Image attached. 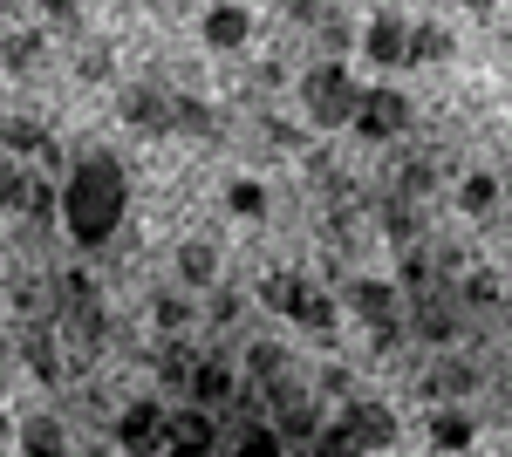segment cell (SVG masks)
I'll list each match as a JSON object with an SVG mask.
<instances>
[{"instance_id": "6da1fadb", "label": "cell", "mask_w": 512, "mask_h": 457, "mask_svg": "<svg viewBox=\"0 0 512 457\" xmlns=\"http://www.w3.org/2000/svg\"><path fill=\"white\" fill-rule=\"evenodd\" d=\"M130 212V171L117 151H82L62 178V232L76 246H110Z\"/></svg>"}, {"instance_id": "7a4b0ae2", "label": "cell", "mask_w": 512, "mask_h": 457, "mask_svg": "<svg viewBox=\"0 0 512 457\" xmlns=\"http://www.w3.org/2000/svg\"><path fill=\"white\" fill-rule=\"evenodd\" d=\"M362 89H369V82H355L342 55H321L315 69L301 76V110H308L315 130H349L355 110H362Z\"/></svg>"}, {"instance_id": "3957f363", "label": "cell", "mask_w": 512, "mask_h": 457, "mask_svg": "<svg viewBox=\"0 0 512 457\" xmlns=\"http://www.w3.org/2000/svg\"><path fill=\"white\" fill-rule=\"evenodd\" d=\"M260 301L274 307L280 321H294V328H321V335L335 328V301L321 294L308 273H267L260 280Z\"/></svg>"}, {"instance_id": "277c9868", "label": "cell", "mask_w": 512, "mask_h": 457, "mask_svg": "<svg viewBox=\"0 0 512 457\" xmlns=\"http://www.w3.org/2000/svg\"><path fill=\"white\" fill-rule=\"evenodd\" d=\"M410 35H417V14H403V7H376L369 21H362V55L390 76V69H410Z\"/></svg>"}, {"instance_id": "5b68a950", "label": "cell", "mask_w": 512, "mask_h": 457, "mask_svg": "<svg viewBox=\"0 0 512 457\" xmlns=\"http://www.w3.org/2000/svg\"><path fill=\"white\" fill-rule=\"evenodd\" d=\"M410 96H403V89H396V82H369V89H362V110H355V137H369V144H390V137H403V130H410Z\"/></svg>"}, {"instance_id": "8992f818", "label": "cell", "mask_w": 512, "mask_h": 457, "mask_svg": "<svg viewBox=\"0 0 512 457\" xmlns=\"http://www.w3.org/2000/svg\"><path fill=\"white\" fill-rule=\"evenodd\" d=\"M342 423H349V437L369 457H383L396 437H403V423H396V410L383 403V396H349V403H342Z\"/></svg>"}, {"instance_id": "52a82bcc", "label": "cell", "mask_w": 512, "mask_h": 457, "mask_svg": "<svg viewBox=\"0 0 512 457\" xmlns=\"http://www.w3.org/2000/svg\"><path fill=\"white\" fill-rule=\"evenodd\" d=\"M342 301H349V314H355V321H369L376 335H383V328H403V287H396V280L362 273V280H349Z\"/></svg>"}, {"instance_id": "ba28073f", "label": "cell", "mask_w": 512, "mask_h": 457, "mask_svg": "<svg viewBox=\"0 0 512 457\" xmlns=\"http://www.w3.org/2000/svg\"><path fill=\"white\" fill-rule=\"evenodd\" d=\"M253 28H260V14H253V7H239V0H219V7H205V14H198V41H205L212 55H239V48L253 41Z\"/></svg>"}, {"instance_id": "9c48e42d", "label": "cell", "mask_w": 512, "mask_h": 457, "mask_svg": "<svg viewBox=\"0 0 512 457\" xmlns=\"http://www.w3.org/2000/svg\"><path fill=\"white\" fill-rule=\"evenodd\" d=\"M117 110L130 130H144V137H171V116H178V96H164L158 82H123Z\"/></svg>"}, {"instance_id": "30bf717a", "label": "cell", "mask_w": 512, "mask_h": 457, "mask_svg": "<svg viewBox=\"0 0 512 457\" xmlns=\"http://www.w3.org/2000/svg\"><path fill=\"white\" fill-rule=\"evenodd\" d=\"M117 444L130 457H151L164 444V403H158V396H137V403L117 417Z\"/></svg>"}, {"instance_id": "8fae6325", "label": "cell", "mask_w": 512, "mask_h": 457, "mask_svg": "<svg viewBox=\"0 0 512 457\" xmlns=\"http://www.w3.org/2000/svg\"><path fill=\"white\" fill-rule=\"evenodd\" d=\"M171 267H178V287H185V294H205V287L219 280V239H205V232H192V239H178Z\"/></svg>"}, {"instance_id": "7c38bea8", "label": "cell", "mask_w": 512, "mask_h": 457, "mask_svg": "<svg viewBox=\"0 0 512 457\" xmlns=\"http://www.w3.org/2000/svg\"><path fill=\"white\" fill-rule=\"evenodd\" d=\"M192 410H226L233 403V389H239V369L233 362H219V355H205V362H192Z\"/></svg>"}, {"instance_id": "4fadbf2b", "label": "cell", "mask_w": 512, "mask_h": 457, "mask_svg": "<svg viewBox=\"0 0 512 457\" xmlns=\"http://www.w3.org/2000/svg\"><path fill=\"white\" fill-rule=\"evenodd\" d=\"M424 437H431V451H437V457H458V451H472L478 423H472V410L444 403V410H431V417H424Z\"/></svg>"}, {"instance_id": "5bb4252c", "label": "cell", "mask_w": 512, "mask_h": 457, "mask_svg": "<svg viewBox=\"0 0 512 457\" xmlns=\"http://www.w3.org/2000/svg\"><path fill=\"white\" fill-rule=\"evenodd\" d=\"M14 451L21 457H69V430H62V417H28L14 430Z\"/></svg>"}, {"instance_id": "9a60e30c", "label": "cell", "mask_w": 512, "mask_h": 457, "mask_svg": "<svg viewBox=\"0 0 512 457\" xmlns=\"http://www.w3.org/2000/svg\"><path fill=\"white\" fill-rule=\"evenodd\" d=\"M35 151H48V123L41 116H0V157H35Z\"/></svg>"}, {"instance_id": "2e32d148", "label": "cell", "mask_w": 512, "mask_h": 457, "mask_svg": "<svg viewBox=\"0 0 512 457\" xmlns=\"http://www.w3.org/2000/svg\"><path fill=\"white\" fill-rule=\"evenodd\" d=\"M219 205H226L233 219H267L274 198H267V185H260L253 171H239V178H226V198H219Z\"/></svg>"}, {"instance_id": "e0dca14e", "label": "cell", "mask_w": 512, "mask_h": 457, "mask_svg": "<svg viewBox=\"0 0 512 457\" xmlns=\"http://www.w3.org/2000/svg\"><path fill=\"white\" fill-rule=\"evenodd\" d=\"M458 55V28H444V21H417V35H410V62H451Z\"/></svg>"}, {"instance_id": "ac0fdd59", "label": "cell", "mask_w": 512, "mask_h": 457, "mask_svg": "<svg viewBox=\"0 0 512 457\" xmlns=\"http://www.w3.org/2000/svg\"><path fill=\"white\" fill-rule=\"evenodd\" d=\"M451 198H458V212H465V219H485V212L499 205V178H492V171H465Z\"/></svg>"}, {"instance_id": "d6986e66", "label": "cell", "mask_w": 512, "mask_h": 457, "mask_svg": "<svg viewBox=\"0 0 512 457\" xmlns=\"http://www.w3.org/2000/svg\"><path fill=\"white\" fill-rule=\"evenodd\" d=\"M410 328H417L424 342H451V335H458V307H444V301H410Z\"/></svg>"}, {"instance_id": "ffe728a7", "label": "cell", "mask_w": 512, "mask_h": 457, "mask_svg": "<svg viewBox=\"0 0 512 457\" xmlns=\"http://www.w3.org/2000/svg\"><path fill=\"white\" fill-rule=\"evenodd\" d=\"M41 48H48V28H14V35L0 41V62L21 76V69H35V62H41Z\"/></svg>"}, {"instance_id": "44dd1931", "label": "cell", "mask_w": 512, "mask_h": 457, "mask_svg": "<svg viewBox=\"0 0 512 457\" xmlns=\"http://www.w3.org/2000/svg\"><path fill=\"white\" fill-rule=\"evenodd\" d=\"M28 205H35V178L14 157H0V212H28Z\"/></svg>"}, {"instance_id": "7402d4cb", "label": "cell", "mask_w": 512, "mask_h": 457, "mask_svg": "<svg viewBox=\"0 0 512 457\" xmlns=\"http://www.w3.org/2000/svg\"><path fill=\"white\" fill-rule=\"evenodd\" d=\"M151 321H158L164 335H185L198 321V307H192V294H151Z\"/></svg>"}, {"instance_id": "603a6c76", "label": "cell", "mask_w": 512, "mask_h": 457, "mask_svg": "<svg viewBox=\"0 0 512 457\" xmlns=\"http://www.w3.org/2000/svg\"><path fill=\"white\" fill-rule=\"evenodd\" d=\"M246 369H253L260 382H287V348L280 342H253L246 348Z\"/></svg>"}, {"instance_id": "cb8c5ba5", "label": "cell", "mask_w": 512, "mask_h": 457, "mask_svg": "<svg viewBox=\"0 0 512 457\" xmlns=\"http://www.w3.org/2000/svg\"><path fill=\"white\" fill-rule=\"evenodd\" d=\"M315 457H369L362 444L349 437V423L335 417V423H321V437H315Z\"/></svg>"}, {"instance_id": "d4e9b609", "label": "cell", "mask_w": 512, "mask_h": 457, "mask_svg": "<svg viewBox=\"0 0 512 457\" xmlns=\"http://www.w3.org/2000/svg\"><path fill=\"white\" fill-rule=\"evenodd\" d=\"M171 130H185V137H198V144H205V137H212V110H205L198 96H178V116H171Z\"/></svg>"}, {"instance_id": "484cf974", "label": "cell", "mask_w": 512, "mask_h": 457, "mask_svg": "<svg viewBox=\"0 0 512 457\" xmlns=\"http://www.w3.org/2000/svg\"><path fill=\"white\" fill-rule=\"evenodd\" d=\"M171 444H212V417L205 410H185V417L171 423Z\"/></svg>"}, {"instance_id": "4316f807", "label": "cell", "mask_w": 512, "mask_h": 457, "mask_svg": "<svg viewBox=\"0 0 512 457\" xmlns=\"http://www.w3.org/2000/svg\"><path fill=\"white\" fill-rule=\"evenodd\" d=\"M233 457H287V444H280V430H246Z\"/></svg>"}, {"instance_id": "83f0119b", "label": "cell", "mask_w": 512, "mask_h": 457, "mask_svg": "<svg viewBox=\"0 0 512 457\" xmlns=\"http://www.w3.org/2000/svg\"><path fill=\"white\" fill-rule=\"evenodd\" d=\"M403 198H417V191H431V164H403V178H396Z\"/></svg>"}, {"instance_id": "f1b7e54d", "label": "cell", "mask_w": 512, "mask_h": 457, "mask_svg": "<svg viewBox=\"0 0 512 457\" xmlns=\"http://www.w3.org/2000/svg\"><path fill=\"white\" fill-rule=\"evenodd\" d=\"M465 301H506V294H499L492 273H472V280H465Z\"/></svg>"}, {"instance_id": "f546056e", "label": "cell", "mask_w": 512, "mask_h": 457, "mask_svg": "<svg viewBox=\"0 0 512 457\" xmlns=\"http://www.w3.org/2000/svg\"><path fill=\"white\" fill-rule=\"evenodd\" d=\"M321 396H349V369H342V362L321 369Z\"/></svg>"}, {"instance_id": "4dcf8cb0", "label": "cell", "mask_w": 512, "mask_h": 457, "mask_svg": "<svg viewBox=\"0 0 512 457\" xmlns=\"http://www.w3.org/2000/svg\"><path fill=\"white\" fill-rule=\"evenodd\" d=\"M390 239H396V253H403V246L417 239V219H410V212H390Z\"/></svg>"}, {"instance_id": "1f68e13d", "label": "cell", "mask_w": 512, "mask_h": 457, "mask_svg": "<svg viewBox=\"0 0 512 457\" xmlns=\"http://www.w3.org/2000/svg\"><path fill=\"white\" fill-rule=\"evenodd\" d=\"M62 294H69V307H89V301H96V287H89L82 273H69V280H62Z\"/></svg>"}, {"instance_id": "d6a6232c", "label": "cell", "mask_w": 512, "mask_h": 457, "mask_svg": "<svg viewBox=\"0 0 512 457\" xmlns=\"http://www.w3.org/2000/svg\"><path fill=\"white\" fill-rule=\"evenodd\" d=\"M164 457H212V444H164Z\"/></svg>"}, {"instance_id": "836d02e7", "label": "cell", "mask_w": 512, "mask_h": 457, "mask_svg": "<svg viewBox=\"0 0 512 457\" xmlns=\"http://www.w3.org/2000/svg\"><path fill=\"white\" fill-rule=\"evenodd\" d=\"M506 307H512V287H506Z\"/></svg>"}]
</instances>
